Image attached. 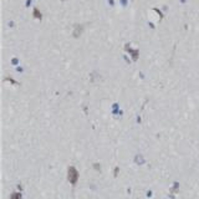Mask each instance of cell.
Here are the masks:
<instances>
[{"label":"cell","instance_id":"3","mask_svg":"<svg viewBox=\"0 0 199 199\" xmlns=\"http://www.w3.org/2000/svg\"><path fill=\"white\" fill-rule=\"evenodd\" d=\"M34 13H35V14H34V15H35V18H37V19H40V18H41V14H39V10H37V9L34 10Z\"/></svg>","mask_w":199,"mask_h":199},{"label":"cell","instance_id":"1","mask_svg":"<svg viewBox=\"0 0 199 199\" xmlns=\"http://www.w3.org/2000/svg\"><path fill=\"white\" fill-rule=\"evenodd\" d=\"M67 179L72 185H75L77 183V180H79V172H77V169L75 167H72V165L69 167V169H67Z\"/></svg>","mask_w":199,"mask_h":199},{"label":"cell","instance_id":"2","mask_svg":"<svg viewBox=\"0 0 199 199\" xmlns=\"http://www.w3.org/2000/svg\"><path fill=\"white\" fill-rule=\"evenodd\" d=\"M20 198H21V197H20L19 193H14V194L10 197V199H20Z\"/></svg>","mask_w":199,"mask_h":199}]
</instances>
